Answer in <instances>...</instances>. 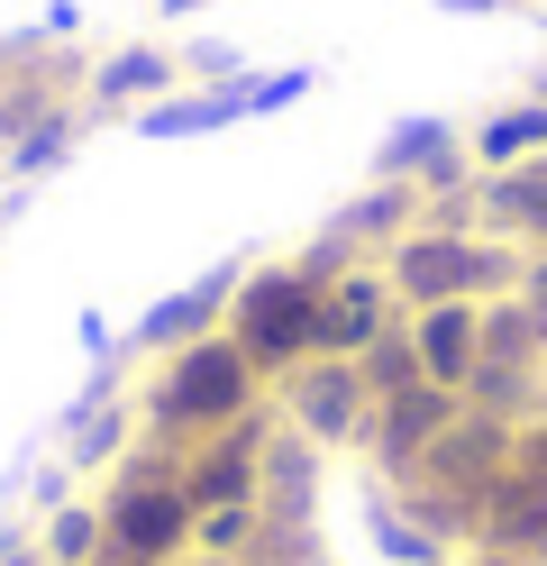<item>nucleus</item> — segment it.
I'll list each match as a JSON object with an SVG mask.
<instances>
[{
    "instance_id": "f257e3e1",
    "label": "nucleus",
    "mask_w": 547,
    "mask_h": 566,
    "mask_svg": "<svg viewBox=\"0 0 547 566\" xmlns=\"http://www.w3.org/2000/svg\"><path fill=\"white\" fill-rule=\"evenodd\" d=\"M255 384H265V366H255L229 329H210V338H192V347L165 357V375H156V394L137 402V420L156 439H201V430H229V420L255 402Z\"/></svg>"
},
{
    "instance_id": "f03ea898",
    "label": "nucleus",
    "mask_w": 547,
    "mask_h": 566,
    "mask_svg": "<svg viewBox=\"0 0 547 566\" xmlns=\"http://www.w3.org/2000/svg\"><path fill=\"white\" fill-rule=\"evenodd\" d=\"M229 338H238L265 375L311 366V357H319V283H311L302 265L238 274V293H229Z\"/></svg>"
},
{
    "instance_id": "7ed1b4c3",
    "label": "nucleus",
    "mask_w": 547,
    "mask_h": 566,
    "mask_svg": "<svg viewBox=\"0 0 547 566\" xmlns=\"http://www.w3.org/2000/svg\"><path fill=\"white\" fill-rule=\"evenodd\" d=\"M128 484L119 493H109V503H101V539H109V557H128V566H165V557H182V548H192V493H182V467L165 475L156 467V457H128Z\"/></svg>"
},
{
    "instance_id": "20e7f679",
    "label": "nucleus",
    "mask_w": 547,
    "mask_h": 566,
    "mask_svg": "<svg viewBox=\"0 0 547 566\" xmlns=\"http://www.w3.org/2000/svg\"><path fill=\"white\" fill-rule=\"evenodd\" d=\"M392 302H411V311H429V302H474L484 283H502L511 265L493 256V247H474V238H448V229H411V238H392Z\"/></svg>"
},
{
    "instance_id": "39448f33",
    "label": "nucleus",
    "mask_w": 547,
    "mask_h": 566,
    "mask_svg": "<svg viewBox=\"0 0 547 566\" xmlns=\"http://www.w3.org/2000/svg\"><path fill=\"white\" fill-rule=\"evenodd\" d=\"M365 420H375L365 366H347V357H311V366H292V430H302L311 448H328V439H356Z\"/></svg>"
},
{
    "instance_id": "423d86ee",
    "label": "nucleus",
    "mask_w": 547,
    "mask_h": 566,
    "mask_svg": "<svg viewBox=\"0 0 547 566\" xmlns=\"http://www.w3.org/2000/svg\"><path fill=\"white\" fill-rule=\"evenodd\" d=\"M229 293H238V265H210V274L182 283V293H156V302H146V321L128 329V347H137V357H173V347L210 338L219 321H229Z\"/></svg>"
},
{
    "instance_id": "0eeeda50",
    "label": "nucleus",
    "mask_w": 547,
    "mask_h": 566,
    "mask_svg": "<svg viewBox=\"0 0 547 566\" xmlns=\"http://www.w3.org/2000/svg\"><path fill=\"white\" fill-rule=\"evenodd\" d=\"M401 321H392V274H375V265H347L338 283L319 293V357H365L375 338H392Z\"/></svg>"
},
{
    "instance_id": "6e6552de",
    "label": "nucleus",
    "mask_w": 547,
    "mask_h": 566,
    "mask_svg": "<svg viewBox=\"0 0 547 566\" xmlns=\"http://www.w3.org/2000/svg\"><path fill=\"white\" fill-rule=\"evenodd\" d=\"M182 92V55L165 38H137V46H109L92 74H83V101L92 111H146V101Z\"/></svg>"
},
{
    "instance_id": "1a4fd4ad",
    "label": "nucleus",
    "mask_w": 547,
    "mask_h": 566,
    "mask_svg": "<svg viewBox=\"0 0 547 566\" xmlns=\"http://www.w3.org/2000/svg\"><path fill=\"white\" fill-rule=\"evenodd\" d=\"M411 347H420V375L438 394H465V384L484 375V311L474 302H429L411 321Z\"/></svg>"
},
{
    "instance_id": "9d476101",
    "label": "nucleus",
    "mask_w": 547,
    "mask_h": 566,
    "mask_svg": "<svg viewBox=\"0 0 547 566\" xmlns=\"http://www.w3.org/2000/svg\"><path fill=\"white\" fill-rule=\"evenodd\" d=\"M420 184H401V174H375V184H365L347 210H338V238L356 247V256H365V238H411L420 229Z\"/></svg>"
},
{
    "instance_id": "9b49d317",
    "label": "nucleus",
    "mask_w": 547,
    "mask_h": 566,
    "mask_svg": "<svg viewBox=\"0 0 547 566\" xmlns=\"http://www.w3.org/2000/svg\"><path fill=\"white\" fill-rule=\"evenodd\" d=\"M538 147H547V101L529 92V101H511V111H493L484 128H474V147H465V156L484 165V174H511V165H529Z\"/></svg>"
},
{
    "instance_id": "f8f14e48",
    "label": "nucleus",
    "mask_w": 547,
    "mask_h": 566,
    "mask_svg": "<svg viewBox=\"0 0 547 566\" xmlns=\"http://www.w3.org/2000/svg\"><path fill=\"white\" fill-rule=\"evenodd\" d=\"M448 156H465L456 119H401V128H383L375 174H401V184H420V174H429V165H448Z\"/></svg>"
},
{
    "instance_id": "ddd939ff",
    "label": "nucleus",
    "mask_w": 547,
    "mask_h": 566,
    "mask_svg": "<svg viewBox=\"0 0 547 566\" xmlns=\"http://www.w3.org/2000/svg\"><path fill=\"white\" fill-rule=\"evenodd\" d=\"M73 147H83V101H64V111H46L28 137H10V147H0V165H10L19 184H36V174H55Z\"/></svg>"
},
{
    "instance_id": "4468645a",
    "label": "nucleus",
    "mask_w": 547,
    "mask_h": 566,
    "mask_svg": "<svg viewBox=\"0 0 547 566\" xmlns=\"http://www.w3.org/2000/svg\"><path fill=\"white\" fill-rule=\"evenodd\" d=\"M36 548H46L55 566H92L109 539H101V512H83V503H64L55 521H46V539H36Z\"/></svg>"
},
{
    "instance_id": "2eb2a0df",
    "label": "nucleus",
    "mask_w": 547,
    "mask_h": 566,
    "mask_svg": "<svg viewBox=\"0 0 547 566\" xmlns=\"http://www.w3.org/2000/svg\"><path fill=\"white\" fill-rule=\"evenodd\" d=\"M302 92H319V64H283V74H246V119H274V111H292Z\"/></svg>"
},
{
    "instance_id": "dca6fc26",
    "label": "nucleus",
    "mask_w": 547,
    "mask_h": 566,
    "mask_svg": "<svg viewBox=\"0 0 547 566\" xmlns=\"http://www.w3.org/2000/svg\"><path fill=\"white\" fill-rule=\"evenodd\" d=\"M173 55H182V83H238V74H255L246 46H229V38H192V46H173Z\"/></svg>"
},
{
    "instance_id": "f3484780",
    "label": "nucleus",
    "mask_w": 547,
    "mask_h": 566,
    "mask_svg": "<svg viewBox=\"0 0 547 566\" xmlns=\"http://www.w3.org/2000/svg\"><path fill=\"white\" fill-rule=\"evenodd\" d=\"M375 548H383L392 566H438V548H429L420 521H383V512H375Z\"/></svg>"
},
{
    "instance_id": "a211bd4d",
    "label": "nucleus",
    "mask_w": 547,
    "mask_h": 566,
    "mask_svg": "<svg viewBox=\"0 0 547 566\" xmlns=\"http://www.w3.org/2000/svg\"><path fill=\"white\" fill-rule=\"evenodd\" d=\"M36 38H46V46L83 38V0H46V19H36Z\"/></svg>"
},
{
    "instance_id": "6ab92c4d",
    "label": "nucleus",
    "mask_w": 547,
    "mask_h": 566,
    "mask_svg": "<svg viewBox=\"0 0 547 566\" xmlns=\"http://www.w3.org/2000/svg\"><path fill=\"white\" fill-rule=\"evenodd\" d=\"M73 338H83V357H92V366H109V357H119V329H109L101 311H83V329H73Z\"/></svg>"
},
{
    "instance_id": "aec40b11",
    "label": "nucleus",
    "mask_w": 547,
    "mask_h": 566,
    "mask_svg": "<svg viewBox=\"0 0 547 566\" xmlns=\"http://www.w3.org/2000/svg\"><path fill=\"white\" fill-rule=\"evenodd\" d=\"M201 10H219V0H156V19H165V28H182V19H201Z\"/></svg>"
},
{
    "instance_id": "412c9836",
    "label": "nucleus",
    "mask_w": 547,
    "mask_h": 566,
    "mask_svg": "<svg viewBox=\"0 0 547 566\" xmlns=\"http://www.w3.org/2000/svg\"><path fill=\"white\" fill-rule=\"evenodd\" d=\"M438 10H456V19H493V10H511V0H438Z\"/></svg>"
},
{
    "instance_id": "4be33fe9",
    "label": "nucleus",
    "mask_w": 547,
    "mask_h": 566,
    "mask_svg": "<svg viewBox=\"0 0 547 566\" xmlns=\"http://www.w3.org/2000/svg\"><path fill=\"white\" fill-rule=\"evenodd\" d=\"M474 566H538V557H520V548H484Z\"/></svg>"
},
{
    "instance_id": "5701e85b",
    "label": "nucleus",
    "mask_w": 547,
    "mask_h": 566,
    "mask_svg": "<svg viewBox=\"0 0 547 566\" xmlns=\"http://www.w3.org/2000/svg\"><path fill=\"white\" fill-rule=\"evenodd\" d=\"M192 566H238V557H210V548H201V557H192Z\"/></svg>"
}]
</instances>
